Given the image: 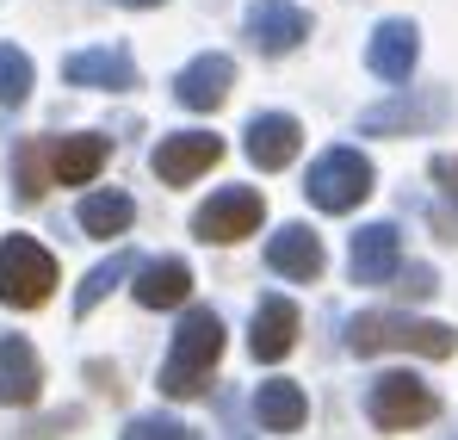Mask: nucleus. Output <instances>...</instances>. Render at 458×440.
I'll return each instance as SVG.
<instances>
[{"mask_svg": "<svg viewBox=\"0 0 458 440\" xmlns=\"http://www.w3.org/2000/svg\"><path fill=\"white\" fill-rule=\"evenodd\" d=\"M347 348L360 360L372 354H421V360H453L458 354V329L453 323H421L403 310H360L347 323Z\"/></svg>", "mask_w": 458, "mask_h": 440, "instance_id": "obj_1", "label": "nucleus"}, {"mask_svg": "<svg viewBox=\"0 0 458 440\" xmlns=\"http://www.w3.org/2000/svg\"><path fill=\"white\" fill-rule=\"evenodd\" d=\"M217 354H224V316L217 310H186L180 316V329H174V348H167V360H161V391L167 397H199L205 391V378L217 367Z\"/></svg>", "mask_w": 458, "mask_h": 440, "instance_id": "obj_2", "label": "nucleus"}, {"mask_svg": "<svg viewBox=\"0 0 458 440\" xmlns=\"http://www.w3.org/2000/svg\"><path fill=\"white\" fill-rule=\"evenodd\" d=\"M372 180H378V168L360 155V149H322L316 161H310V180H304V193H310V205L316 211H353L366 193H372Z\"/></svg>", "mask_w": 458, "mask_h": 440, "instance_id": "obj_3", "label": "nucleus"}, {"mask_svg": "<svg viewBox=\"0 0 458 440\" xmlns=\"http://www.w3.org/2000/svg\"><path fill=\"white\" fill-rule=\"evenodd\" d=\"M366 416H372V428H384V435H403V428L434 422L440 416V397L415 372H378L366 384Z\"/></svg>", "mask_w": 458, "mask_h": 440, "instance_id": "obj_4", "label": "nucleus"}, {"mask_svg": "<svg viewBox=\"0 0 458 440\" xmlns=\"http://www.w3.org/2000/svg\"><path fill=\"white\" fill-rule=\"evenodd\" d=\"M50 292H56V261H50V248L31 242V236H6V242H0V304L38 310Z\"/></svg>", "mask_w": 458, "mask_h": 440, "instance_id": "obj_5", "label": "nucleus"}, {"mask_svg": "<svg viewBox=\"0 0 458 440\" xmlns=\"http://www.w3.org/2000/svg\"><path fill=\"white\" fill-rule=\"evenodd\" d=\"M446 112H453L446 87H409V93H396L384 106H366L360 112V131L366 137H415V131L446 125Z\"/></svg>", "mask_w": 458, "mask_h": 440, "instance_id": "obj_6", "label": "nucleus"}, {"mask_svg": "<svg viewBox=\"0 0 458 440\" xmlns=\"http://www.w3.org/2000/svg\"><path fill=\"white\" fill-rule=\"evenodd\" d=\"M260 218H267V199L254 186H224L192 211V236L199 242H242L260 229Z\"/></svg>", "mask_w": 458, "mask_h": 440, "instance_id": "obj_7", "label": "nucleus"}, {"mask_svg": "<svg viewBox=\"0 0 458 440\" xmlns=\"http://www.w3.org/2000/svg\"><path fill=\"white\" fill-rule=\"evenodd\" d=\"M298 143H304V125H298L292 112H254L248 131H242V149H248V161H254L260 174L292 168V161H298Z\"/></svg>", "mask_w": 458, "mask_h": 440, "instance_id": "obj_8", "label": "nucleus"}, {"mask_svg": "<svg viewBox=\"0 0 458 440\" xmlns=\"http://www.w3.org/2000/svg\"><path fill=\"white\" fill-rule=\"evenodd\" d=\"M304 38H310L304 6H292V0H254L248 6V44L260 56H292Z\"/></svg>", "mask_w": 458, "mask_h": 440, "instance_id": "obj_9", "label": "nucleus"}, {"mask_svg": "<svg viewBox=\"0 0 458 440\" xmlns=\"http://www.w3.org/2000/svg\"><path fill=\"white\" fill-rule=\"evenodd\" d=\"M347 267H353V286H390L403 273V229L396 223H366L347 248Z\"/></svg>", "mask_w": 458, "mask_h": 440, "instance_id": "obj_10", "label": "nucleus"}, {"mask_svg": "<svg viewBox=\"0 0 458 440\" xmlns=\"http://www.w3.org/2000/svg\"><path fill=\"white\" fill-rule=\"evenodd\" d=\"M217 155H224V137H211V131H174V137L155 143L149 168L167 180V186H186V180H199Z\"/></svg>", "mask_w": 458, "mask_h": 440, "instance_id": "obj_11", "label": "nucleus"}, {"mask_svg": "<svg viewBox=\"0 0 458 440\" xmlns=\"http://www.w3.org/2000/svg\"><path fill=\"white\" fill-rule=\"evenodd\" d=\"M229 87H235V63L217 56V50L192 56L186 69L174 74V99H180L186 112H217V106L229 99Z\"/></svg>", "mask_w": 458, "mask_h": 440, "instance_id": "obj_12", "label": "nucleus"}, {"mask_svg": "<svg viewBox=\"0 0 458 440\" xmlns=\"http://www.w3.org/2000/svg\"><path fill=\"white\" fill-rule=\"evenodd\" d=\"M44 397V360L25 335H0V403L6 410H31Z\"/></svg>", "mask_w": 458, "mask_h": 440, "instance_id": "obj_13", "label": "nucleus"}, {"mask_svg": "<svg viewBox=\"0 0 458 440\" xmlns=\"http://www.w3.org/2000/svg\"><path fill=\"white\" fill-rule=\"evenodd\" d=\"M267 267H273L279 280H316V273L328 267V255H322V242H316L310 223H279V229L267 236Z\"/></svg>", "mask_w": 458, "mask_h": 440, "instance_id": "obj_14", "label": "nucleus"}, {"mask_svg": "<svg viewBox=\"0 0 458 440\" xmlns=\"http://www.w3.org/2000/svg\"><path fill=\"white\" fill-rule=\"evenodd\" d=\"M248 348H254V360H285L292 348H298V304L292 298H260L254 304V329H248Z\"/></svg>", "mask_w": 458, "mask_h": 440, "instance_id": "obj_15", "label": "nucleus"}, {"mask_svg": "<svg viewBox=\"0 0 458 440\" xmlns=\"http://www.w3.org/2000/svg\"><path fill=\"white\" fill-rule=\"evenodd\" d=\"M415 56H421V31L409 19H384L378 31H372V44H366V63H372L378 81H409Z\"/></svg>", "mask_w": 458, "mask_h": 440, "instance_id": "obj_16", "label": "nucleus"}, {"mask_svg": "<svg viewBox=\"0 0 458 440\" xmlns=\"http://www.w3.org/2000/svg\"><path fill=\"white\" fill-rule=\"evenodd\" d=\"M63 81L69 87H99V93H131L137 63L124 50H75V56H63Z\"/></svg>", "mask_w": 458, "mask_h": 440, "instance_id": "obj_17", "label": "nucleus"}, {"mask_svg": "<svg viewBox=\"0 0 458 440\" xmlns=\"http://www.w3.org/2000/svg\"><path fill=\"white\" fill-rule=\"evenodd\" d=\"M106 155H112V137H99V131L56 137V143H50V180H56V186H87V180L106 168Z\"/></svg>", "mask_w": 458, "mask_h": 440, "instance_id": "obj_18", "label": "nucleus"}, {"mask_svg": "<svg viewBox=\"0 0 458 440\" xmlns=\"http://www.w3.org/2000/svg\"><path fill=\"white\" fill-rule=\"evenodd\" d=\"M186 292H192V267H186L180 255L143 261V267H137V286H131V298H137L143 310H174V304H186Z\"/></svg>", "mask_w": 458, "mask_h": 440, "instance_id": "obj_19", "label": "nucleus"}, {"mask_svg": "<svg viewBox=\"0 0 458 440\" xmlns=\"http://www.w3.org/2000/svg\"><path fill=\"white\" fill-rule=\"evenodd\" d=\"M254 416H260V428H273V435L304 428V416H310L304 384H292V378H267V384L254 391Z\"/></svg>", "mask_w": 458, "mask_h": 440, "instance_id": "obj_20", "label": "nucleus"}, {"mask_svg": "<svg viewBox=\"0 0 458 440\" xmlns=\"http://www.w3.org/2000/svg\"><path fill=\"white\" fill-rule=\"evenodd\" d=\"M131 218H137V205H131V193H87L81 199V211H75V223L87 229V236H99V242H112V236H124L131 229Z\"/></svg>", "mask_w": 458, "mask_h": 440, "instance_id": "obj_21", "label": "nucleus"}, {"mask_svg": "<svg viewBox=\"0 0 458 440\" xmlns=\"http://www.w3.org/2000/svg\"><path fill=\"white\" fill-rule=\"evenodd\" d=\"M137 267H143V261H137L131 248H118L112 261H99V267H93V273H87V280L75 286V316H93V310L106 304V292H112V286L137 280Z\"/></svg>", "mask_w": 458, "mask_h": 440, "instance_id": "obj_22", "label": "nucleus"}, {"mask_svg": "<svg viewBox=\"0 0 458 440\" xmlns=\"http://www.w3.org/2000/svg\"><path fill=\"white\" fill-rule=\"evenodd\" d=\"M13 186H19L25 205L44 199V186H50V143L44 137H25V143L13 149Z\"/></svg>", "mask_w": 458, "mask_h": 440, "instance_id": "obj_23", "label": "nucleus"}, {"mask_svg": "<svg viewBox=\"0 0 458 440\" xmlns=\"http://www.w3.org/2000/svg\"><path fill=\"white\" fill-rule=\"evenodd\" d=\"M25 93H31V56L0 44V106H25Z\"/></svg>", "mask_w": 458, "mask_h": 440, "instance_id": "obj_24", "label": "nucleus"}, {"mask_svg": "<svg viewBox=\"0 0 458 440\" xmlns=\"http://www.w3.org/2000/svg\"><path fill=\"white\" fill-rule=\"evenodd\" d=\"M124 440H192V428L174 422V416H161V410H149V416H131Z\"/></svg>", "mask_w": 458, "mask_h": 440, "instance_id": "obj_25", "label": "nucleus"}, {"mask_svg": "<svg viewBox=\"0 0 458 440\" xmlns=\"http://www.w3.org/2000/svg\"><path fill=\"white\" fill-rule=\"evenodd\" d=\"M396 280H403V292H409V298H434V292H440V273H434L428 261H415V267H403Z\"/></svg>", "mask_w": 458, "mask_h": 440, "instance_id": "obj_26", "label": "nucleus"}, {"mask_svg": "<svg viewBox=\"0 0 458 440\" xmlns=\"http://www.w3.org/2000/svg\"><path fill=\"white\" fill-rule=\"evenodd\" d=\"M434 180L446 199H458V155H434Z\"/></svg>", "mask_w": 458, "mask_h": 440, "instance_id": "obj_27", "label": "nucleus"}, {"mask_svg": "<svg viewBox=\"0 0 458 440\" xmlns=\"http://www.w3.org/2000/svg\"><path fill=\"white\" fill-rule=\"evenodd\" d=\"M118 6H161V0H118Z\"/></svg>", "mask_w": 458, "mask_h": 440, "instance_id": "obj_28", "label": "nucleus"}, {"mask_svg": "<svg viewBox=\"0 0 458 440\" xmlns=\"http://www.w3.org/2000/svg\"><path fill=\"white\" fill-rule=\"evenodd\" d=\"M453 440H458V435H453Z\"/></svg>", "mask_w": 458, "mask_h": 440, "instance_id": "obj_29", "label": "nucleus"}]
</instances>
